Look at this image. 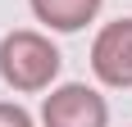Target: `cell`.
<instances>
[{"instance_id": "obj_1", "label": "cell", "mask_w": 132, "mask_h": 127, "mask_svg": "<svg viewBox=\"0 0 132 127\" xmlns=\"http://www.w3.org/2000/svg\"><path fill=\"white\" fill-rule=\"evenodd\" d=\"M0 77L14 91H46L59 77V50L41 32H9L0 41Z\"/></svg>"}, {"instance_id": "obj_2", "label": "cell", "mask_w": 132, "mask_h": 127, "mask_svg": "<svg viewBox=\"0 0 132 127\" xmlns=\"http://www.w3.org/2000/svg\"><path fill=\"white\" fill-rule=\"evenodd\" d=\"M41 123L46 127H105L109 123V109H105V100H100L91 86L68 82V86H59V91L46 95Z\"/></svg>"}, {"instance_id": "obj_3", "label": "cell", "mask_w": 132, "mask_h": 127, "mask_svg": "<svg viewBox=\"0 0 132 127\" xmlns=\"http://www.w3.org/2000/svg\"><path fill=\"white\" fill-rule=\"evenodd\" d=\"M91 68L105 86H132V18L100 27L91 46Z\"/></svg>"}, {"instance_id": "obj_4", "label": "cell", "mask_w": 132, "mask_h": 127, "mask_svg": "<svg viewBox=\"0 0 132 127\" xmlns=\"http://www.w3.org/2000/svg\"><path fill=\"white\" fill-rule=\"evenodd\" d=\"M100 9V0H32V14H37L46 27L55 32H78L87 27Z\"/></svg>"}, {"instance_id": "obj_5", "label": "cell", "mask_w": 132, "mask_h": 127, "mask_svg": "<svg viewBox=\"0 0 132 127\" xmlns=\"http://www.w3.org/2000/svg\"><path fill=\"white\" fill-rule=\"evenodd\" d=\"M0 127H32L23 104H0Z\"/></svg>"}]
</instances>
